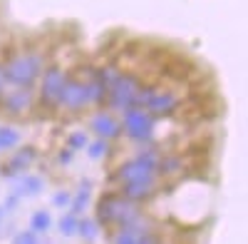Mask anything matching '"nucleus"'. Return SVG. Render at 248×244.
Returning <instances> with one entry per match:
<instances>
[{
    "label": "nucleus",
    "mask_w": 248,
    "mask_h": 244,
    "mask_svg": "<svg viewBox=\"0 0 248 244\" xmlns=\"http://www.w3.org/2000/svg\"><path fill=\"white\" fill-rule=\"evenodd\" d=\"M13 242L15 244H37V242H43V237H40L35 229H23V232L13 234Z\"/></svg>",
    "instance_id": "nucleus-24"
},
{
    "label": "nucleus",
    "mask_w": 248,
    "mask_h": 244,
    "mask_svg": "<svg viewBox=\"0 0 248 244\" xmlns=\"http://www.w3.org/2000/svg\"><path fill=\"white\" fill-rule=\"evenodd\" d=\"M141 212V205L137 202L124 199L119 192H107L97 199L94 205V219L99 227L105 229H114V227H124L132 217H137Z\"/></svg>",
    "instance_id": "nucleus-2"
},
{
    "label": "nucleus",
    "mask_w": 248,
    "mask_h": 244,
    "mask_svg": "<svg viewBox=\"0 0 248 244\" xmlns=\"http://www.w3.org/2000/svg\"><path fill=\"white\" fill-rule=\"evenodd\" d=\"M156 170H152L149 165H144V162L139 157H129V159H124L122 165L109 174V179L114 182V185H124V182H132V179H141V177H154ZM159 177V174H156Z\"/></svg>",
    "instance_id": "nucleus-11"
},
{
    "label": "nucleus",
    "mask_w": 248,
    "mask_h": 244,
    "mask_svg": "<svg viewBox=\"0 0 248 244\" xmlns=\"http://www.w3.org/2000/svg\"><path fill=\"white\" fill-rule=\"evenodd\" d=\"M3 219H5V209H3V205H0V227H3Z\"/></svg>",
    "instance_id": "nucleus-30"
},
{
    "label": "nucleus",
    "mask_w": 248,
    "mask_h": 244,
    "mask_svg": "<svg viewBox=\"0 0 248 244\" xmlns=\"http://www.w3.org/2000/svg\"><path fill=\"white\" fill-rule=\"evenodd\" d=\"M10 182H13L10 192L17 194L20 199L23 197H37L45 190V177H40V174H15Z\"/></svg>",
    "instance_id": "nucleus-13"
},
{
    "label": "nucleus",
    "mask_w": 248,
    "mask_h": 244,
    "mask_svg": "<svg viewBox=\"0 0 248 244\" xmlns=\"http://www.w3.org/2000/svg\"><path fill=\"white\" fill-rule=\"evenodd\" d=\"M141 85V77L134 75V72H119L117 80L107 87V107L112 112H122L127 107H134V97H137V90Z\"/></svg>",
    "instance_id": "nucleus-4"
},
{
    "label": "nucleus",
    "mask_w": 248,
    "mask_h": 244,
    "mask_svg": "<svg viewBox=\"0 0 248 244\" xmlns=\"http://www.w3.org/2000/svg\"><path fill=\"white\" fill-rule=\"evenodd\" d=\"M77 214H72V212H67V214H62L60 219H57V229H60V234L62 237H77Z\"/></svg>",
    "instance_id": "nucleus-21"
},
{
    "label": "nucleus",
    "mask_w": 248,
    "mask_h": 244,
    "mask_svg": "<svg viewBox=\"0 0 248 244\" xmlns=\"http://www.w3.org/2000/svg\"><path fill=\"white\" fill-rule=\"evenodd\" d=\"M156 120H167V117H174L181 107V95L176 90H164V87H156V92L149 97V103L144 105Z\"/></svg>",
    "instance_id": "nucleus-8"
},
{
    "label": "nucleus",
    "mask_w": 248,
    "mask_h": 244,
    "mask_svg": "<svg viewBox=\"0 0 248 244\" xmlns=\"http://www.w3.org/2000/svg\"><path fill=\"white\" fill-rule=\"evenodd\" d=\"M37 105V97L32 87H10L5 85L0 92V110L10 117H23Z\"/></svg>",
    "instance_id": "nucleus-6"
},
{
    "label": "nucleus",
    "mask_w": 248,
    "mask_h": 244,
    "mask_svg": "<svg viewBox=\"0 0 248 244\" xmlns=\"http://www.w3.org/2000/svg\"><path fill=\"white\" fill-rule=\"evenodd\" d=\"M67 70L60 68V65H47L40 75V90L35 92L37 97V105H43L45 110H57V103H60V92L67 83Z\"/></svg>",
    "instance_id": "nucleus-5"
},
{
    "label": "nucleus",
    "mask_w": 248,
    "mask_h": 244,
    "mask_svg": "<svg viewBox=\"0 0 248 244\" xmlns=\"http://www.w3.org/2000/svg\"><path fill=\"white\" fill-rule=\"evenodd\" d=\"M156 117L147 107H127L119 112V125H122V137H129L137 145H149L156 137Z\"/></svg>",
    "instance_id": "nucleus-3"
},
{
    "label": "nucleus",
    "mask_w": 248,
    "mask_h": 244,
    "mask_svg": "<svg viewBox=\"0 0 248 244\" xmlns=\"http://www.w3.org/2000/svg\"><path fill=\"white\" fill-rule=\"evenodd\" d=\"M90 159H102V157H107L112 152V142L105 139V137H97V139H90L87 145H85Z\"/></svg>",
    "instance_id": "nucleus-19"
},
{
    "label": "nucleus",
    "mask_w": 248,
    "mask_h": 244,
    "mask_svg": "<svg viewBox=\"0 0 248 244\" xmlns=\"http://www.w3.org/2000/svg\"><path fill=\"white\" fill-rule=\"evenodd\" d=\"M60 107L72 112V115H79V112H85L90 107V103H87V85H85L82 77H67L65 87H62V92H60L57 110Z\"/></svg>",
    "instance_id": "nucleus-7"
},
{
    "label": "nucleus",
    "mask_w": 248,
    "mask_h": 244,
    "mask_svg": "<svg viewBox=\"0 0 248 244\" xmlns=\"http://www.w3.org/2000/svg\"><path fill=\"white\" fill-rule=\"evenodd\" d=\"M17 205H20V197L10 192V194L5 197V202H3V209H5V212H13V209H17Z\"/></svg>",
    "instance_id": "nucleus-27"
},
{
    "label": "nucleus",
    "mask_w": 248,
    "mask_h": 244,
    "mask_svg": "<svg viewBox=\"0 0 248 244\" xmlns=\"http://www.w3.org/2000/svg\"><path fill=\"white\" fill-rule=\"evenodd\" d=\"M109 242H114V244H154V242H159V234H139L129 227H114V232L109 234Z\"/></svg>",
    "instance_id": "nucleus-14"
},
{
    "label": "nucleus",
    "mask_w": 248,
    "mask_h": 244,
    "mask_svg": "<svg viewBox=\"0 0 248 244\" xmlns=\"http://www.w3.org/2000/svg\"><path fill=\"white\" fill-rule=\"evenodd\" d=\"M99 234V225H97V219H90V217H82L77 219V237H82L85 242H94Z\"/></svg>",
    "instance_id": "nucleus-18"
},
{
    "label": "nucleus",
    "mask_w": 248,
    "mask_h": 244,
    "mask_svg": "<svg viewBox=\"0 0 248 244\" xmlns=\"http://www.w3.org/2000/svg\"><path fill=\"white\" fill-rule=\"evenodd\" d=\"M3 87H5V77H3V65H0V92H3Z\"/></svg>",
    "instance_id": "nucleus-29"
},
{
    "label": "nucleus",
    "mask_w": 248,
    "mask_h": 244,
    "mask_svg": "<svg viewBox=\"0 0 248 244\" xmlns=\"http://www.w3.org/2000/svg\"><path fill=\"white\" fill-rule=\"evenodd\" d=\"M90 130L97 137H105L109 142L122 137V125H119V120L112 115V110H99L97 107V112L90 117Z\"/></svg>",
    "instance_id": "nucleus-12"
},
{
    "label": "nucleus",
    "mask_w": 248,
    "mask_h": 244,
    "mask_svg": "<svg viewBox=\"0 0 248 244\" xmlns=\"http://www.w3.org/2000/svg\"><path fill=\"white\" fill-rule=\"evenodd\" d=\"M3 65V77H5V85L10 87H32L37 83V77L43 75V70L47 68V55L43 48H25V50H17L13 52Z\"/></svg>",
    "instance_id": "nucleus-1"
},
{
    "label": "nucleus",
    "mask_w": 248,
    "mask_h": 244,
    "mask_svg": "<svg viewBox=\"0 0 248 244\" xmlns=\"http://www.w3.org/2000/svg\"><path fill=\"white\" fill-rule=\"evenodd\" d=\"M186 170V159L179 157V155H161L159 159V167H156V174L159 177H176Z\"/></svg>",
    "instance_id": "nucleus-16"
},
{
    "label": "nucleus",
    "mask_w": 248,
    "mask_h": 244,
    "mask_svg": "<svg viewBox=\"0 0 248 244\" xmlns=\"http://www.w3.org/2000/svg\"><path fill=\"white\" fill-rule=\"evenodd\" d=\"M119 72H122V70H119L114 63H107V65H99V68L94 70V77L99 80L102 85H107V87H109V85L114 83V80H117V75H119Z\"/></svg>",
    "instance_id": "nucleus-22"
},
{
    "label": "nucleus",
    "mask_w": 248,
    "mask_h": 244,
    "mask_svg": "<svg viewBox=\"0 0 248 244\" xmlns=\"http://www.w3.org/2000/svg\"><path fill=\"white\" fill-rule=\"evenodd\" d=\"M72 155H75V150L65 147V150H62V152L57 155V165H62V167H65V165H70V162H72Z\"/></svg>",
    "instance_id": "nucleus-28"
},
{
    "label": "nucleus",
    "mask_w": 248,
    "mask_h": 244,
    "mask_svg": "<svg viewBox=\"0 0 248 244\" xmlns=\"http://www.w3.org/2000/svg\"><path fill=\"white\" fill-rule=\"evenodd\" d=\"M35 159H37V150L35 147H17L15 152H10L8 162L0 165V177L13 179L20 172H28L35 165Z\"/></svg>",
    "instance_id": "nucleus-10"
},
{
    "label": "nucleus",
    "mask_w": 248,
    "mask_h": 244,
    "mask_svg": "<svg viewBox=\"0 0 248 244\" xmlns=\"http://www.w3.org/2000/svg\"><path fill=\"white\" fill-rule=\"evenodd\" d=\"M159 192V177H141V179H132V182H124L119 185V194L129 202H137V205H144L149 202L152 197H156Z\"/></svg>",
    "instance_id": "nucleus-9"
},
{
    "label": "nucleus",
    "mask_w": 248,
    "mask_h": 244,
    "mask_svg": "<svg viewBox=\"0 0 248 244\" xmlns=\"http://www.w3.org/2000/svg\"><path fill=\"white\" fill-rule=\"evenodd\" d=\"M20 145V132L15 127H0V152L3 150H13Z\"/></svg>",
    "instance_id": "nucleus-23"
},
{
    "label": "nucleus",
    "mask_w": 248,
    "mask_h": 244,
    "mask_svg": "<svg viewBox=\"0 0 248 244\" xmlns=\"http://www.w3.org/2000/svg\"><path fill=\"white\" fill-rule=\"evenodd\" d=\"M50 227H52V217H50L47 209L32 212V217H30V229H35L37 234H45V232H50Z\"/></svg>",
    "instance_id": "nucleus-20"
},
{
    "label": "nucleus",
    "mask_w": 248,
    "mask_h": 244,
    "mask_svg": "<svg viewBox=\"0 0 248 244\" xmlns=\"http://www.w3.org/2000/svg\"><path fill=\"white\" fill-rule=\"evenodd\" d=\"M70 199H72V192L60 190V192H55V194H52V205L62 209V207H70Z\"/></svg>",
    "instance_id": "nucleus-26"
},
{
    "label": "nucleus",
    "mask_w": 248,
    "mask_h": 244,
    "mask_svg": "<svg viewBox=\"0 0 248 244\" xmlns=\"http://www.w3.org/2000/svg\"><path fill=\"white\" fill-rule=\"evenodd\" d=\"M90 142V137H87V132H72L70 137H67V147L70 150H85V145Z\"/></svg>",
    "instance_id": "nucleus-25"
},
{
    "label": "nucleus",
    "mask_w": 248,
    "mask_h": 244,
    "mask_svg": "<svg viewBox=\"0 0 248 244\" xmlns=\"http://www.w3.org/2000/svg\"><path fill=\"white\" fill-rule=\"evenodd\" d=\"M90 197H92V179H79V187H77V192L72 194V199H70V212L72 214H82L87 209V205H90Z\"/></svg>",
    "instance_id": "nucleus-15"
},
{
    "label": "nucleus",
    "mask_w": 248,
    "mask_h": 244,
    "mask_svg": "<svg viewBox=\"0 0 248 244\" xmlns=\"http://www.w3.org/2000/svg\"><path fill=\"white\" fill-rule=\"evenodd\" d=\"M85 85H87V103H90V107H102L107 103V85H102L94 75L85 80Z\"/></svg>",
    "instance_id": "nucleus-17"
}]
</instances>
